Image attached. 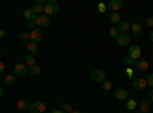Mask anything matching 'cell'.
I'll return each instance as SVG.
<instances>
[{"instance_id": "10", "label": "cell", "mask_w": 153, "mask_h": 113, "mask_svg": "<svg viewBox=\"0 0 153 113\" xmlns=\"http://www.w3.org/2000/svg\"><path fill=\"white\" fill-rule=\"evenodd\" d=\"M106 6H107V9H110L112 12H117V11L123 9L124 2H123V0H110V2H107Z\"/></svg>"}, {"instance_id": "29", "label": "cell", "mask_w": 153, "mask_h": 113, "mask_svg": "<svg viewBox=\"0 0 153 113\" xmlns=\"http://www.w3.org/2000/svg\"><path fill=\"white\" fill-rule=\"evenodd\" d=\"M97 9H98V12H101V14H104V12L107 11V6H106L104 3H98Z\"/></svg>"}, {"instance_id": "17", "label": "cell", "mask_w": 153, "mask_h": 113, "mask_svg": "<svg viewBox=\"0 0 153 113\" xmlns=\"http://www.w3.org/2000/svg\"><path fill=\"white\" fill-rule=\"evenodd\" d=\"M23 17L26 18V20H28V23H29V21H35V18H37V14H35V12L32 11V8H26V9L23 11Z\"/></svg>"}, {"instance_id": "23", "label": "cell", "mask_w": 153, "mask_h": 113, "mask_svg": "<svg viewBox=\"0 0 153 113\" xmlns=\"http://www.w3.org/2000/svg\"><path fill=\"white\" fill-rule=\"evenodd\" d=\"M60 110H61V112H65V113H71L74 109H72V106H71L69 103L61 101V103H60Z\"/></svg>"}, {"instance_id": "6", "label": "cell", "mask_w": 153, "mask_h": 113, "mask_svg": "<svg viewBox=\"0 0 153 113\" xmlns=\"http://www.w3.org/2000/svg\"><path fill=\"white\" fill-rule=\"evenodd\" d=\"M28 112L29 113H45L46 112V104L43 101H35V103L31 104Z\"/></svg>"}, {"instance_id": "2", "label": "cell", "mask_w": 153, "mask_h": 113, "mask_svg": "<svg viewBox=\"0 0 153 113\" xmlns=\"http://www.w3.org/2000/svg\"><path fill=\"white\" fill-rule=\"evenodd\" d=\"M146 87H147V80L144 77H141V75H138V78H135L132 81V89L135 92H143Z\"/></svg>"}, {"instance_id": "18", "label": "cell", "mask_w": 153, "mask_h": 113, "mask_svg": "<svg viewBox=\"0 0 153 113\" xmlns=\"http://www.w3.org/2000/svg\"><path fill=\"white\" fill-rule=\"evenodd\" d=\"M43 8H45V0H37L32 6V11L37 16H40V12H43Z\"/></svg>"}, {"instance_id": "7", "label": "cell", "mask_w": 153, "mask_h": 113, "mask_svg": "<svg viewBox=\"0 0 153 113\" xmlns=\"http://www.w3.org/2000/svg\"><path fill=\"white\" fill-rule=\"evenodd\" d=\"M29 37H31V41H32V43H37V44H38V43L43 40V29L35 28L34 31L29 32Z\"/></svg>"}, {"instance_id": "20", "label": "cell", "mask_w": 153, "mask_h": 113, "mask_svg": "<svg viewBox=\"0 0 153 113\" xmlns=\"http://www.w3.org/2000/svg\"><path fill=\"white\" fill-rule=\"evenodd\" d=\"M109 20H110V23H113V24H118V23L121 21V16H120V12H110Z\"/></svg>"}, {"instance_id": "38", "label": "cell", "mask_w": 153, "mask_h": 113, "mask_svg": "<svg viewBox=\"0 0 153 113\" xmlns=\"http://www.w3.org/2000/svg\"><path fill=\"white\" fill-rule=\"evenodd\" d=\"M149 40H150V43H153V31L150 32V37H149Z\"/></svg>"}, {"instance_id": "25", "label": "cell", "mask_w": 153, "mask_h": 113, "mask_svg": "<svg viewBox=\"0 0 153 113\" xmlns=\"http://www.w3.org/2000/svg\"><path fill=\"white\" fill-rule=\"evenodd\" d=\"M40 73H42V67L38 66V64H35V66L29 67V75H32V77H38Z\"/></svg>"}, {"instance_id": "3", "label": "cell", "mask_w": 153, "mask_h": 113, "mask_svg": "<svg viewBox=\"0 0 153 113\" xmlns=\"http://www.w3.org/2000/svg\"><path fill=\"white\" fill-rule=\"evenodd\" d=\"M34 23H35V26L40 28V29L49 28V26H51V17H48V16H45V14H40V16H37V18H35Z\"/></svg>"}, {"instance_id": "33", "label": "cell", "mask_w": 153, "mask_h": 113, "mask_svg": "<svg viewBox=\"0 0 153 113\" xmlns=\"http://www.w3.org/2000/svg\"><path fill=\"white\" fill-rule=\"evenodd\" d=\"M146 80H147V86L153 87V73H150V75H149V77H147Z\"/></svg>"}, {"instance_id": "21", "label": "cell", "mask_w": 153, "mask_h": 113, "mask_svg": "<svg viewBox=\"0 0 153 113\" xmlns=\"http://www.w3.org/2000/svg\"><path fill=\"white\" fill-rule=\"evenodd\" d=\"M16 83H17V77L14 73H12V75H6V77H5V84L6 86H16Z\"/></svg>"}, {"instance_id": "14", "label": "cell", "mask_w": 153, "mask_h": 113, "mask_svg": "<svg viewBox=\"0 0 153 113\" xmlns=\"http://www.w3.org/2000/svg\"><path fill=\"white\" fill-rule=\"evenodd\" d=\"M130 21H127V20H121L118 24H117V29H118V32L120 34H126L127 31H129L130 29Z\"/></svg>"}, {"instance_id": "35", "label": "cell", "mask_w": 153, "mask_h": 113, "mask_svg": "<svg viewBox=\"0 0 153 113\" xmlns=\"http://www.w3.org/2000/svg\"><path fill=\"white\" fill-rule=\"evenodd\" d=\"M147 98H149V101H150V103L153 104V89H152V90L149 92V96H147Z\"/></svg>"}, {"instance_id": "41", "label": "cell", "mask_w": 153, "mask_h": 113, "mask_svg": "<svg viewBox=\"0 0 153 113\" xmlns=\"http://www.w3.org/2000/svg\"><path fill=\"white\" fill-rule=\"evenodd\" d=\"M136 113H141V112H136Z\"/></svg>"}, {"instance_id": "22", "label": "cell", "mask_w": 153, "mask_h": 113, "mask_svg": "<svg viewBox=\"0 0 153 113\" xmlns=\"http://www.w3.org/2000/svg\"><path fill=\"white\" fill-rule=\"evenodd\" d=\"M130 29H132V32H133L135 35H138V34L143 32V24H141V23H132V24H130Z\"/></svg>"}, {"instance_id": "16", "label": "cell", "mask_w": 153, "mask_h": 113, "mask_svg": "<svg viewBox=\"0 0 153 113\" xmlns=\"http://www.w3.org/2000/svg\"><path fill=\"white\" fill-rule=\"evenodd\" d=\"M26 49H28V55H32V57H35L38 52H40V47H38V44H37V43H32V41L28 43Z\"/></svg>"}, {"instance_id": "32", "label": "cell", "mask_w": 153, "mask_h": 113, "mask_svg": "<svg viewBox=\"0 0 153 113\" xmlns=\"http://www.w3.org/2000/svg\"><path fill=\"white\" fill-rule=\"evenodd\" d=\"M146 24H147L149 28H153V16H150V17L146 18Z\"/></svg>"}, {"instance_id": "31", "label": "cell", "mask_w": 153, "mask_h": 113, "mask_svg": "<svg viewBox=\"0 0 153 113\" xmlns=\"http://www.w3.org/2000/svg\"><path fill=\"white\" fill-rule=\"evenodd\" d=\"M126 73H127V77H129V78H133L135 69H133V67H127V69H126Z\"/></svg>"}, {"instance_id": "37", "label": "cell", "mask_w": 153, "mask_h": 113, "mask_svg": "<svg viewBox=\"0 0 153 113\" xmlns=\"http://www.w3.org/2000/svg\"><path fill=\"white\" fill-rule=\"evenodd\" d=\"M3 37H5V31L0 29V38H3Z\"/></svg>"}, {"instance_id": "9", "label": "cell", "mask_w": 153, "mask_h": 113, "mask_svg": "<svg viewBox=\"0 0 153 113\" xmlns=\"http://www.w3.org/2000/svg\"><path fill=\"white\" fill-rule=\"evenodd\" d=\"M135 72L138 73V72H146L147 69H149V60H146V58H139L138 61H136V64H135Z\"/></svg>"}, {"instance_id": "13", "label": "cell", "mask_w": 153, "mask_h": 113, "mask_svg": "<svg viewBox=\"0 0 153 113\" xmlns=\"http://www.w3.org/2000/svg\"><path fill=\"white\" fill-rule=\"evenodd\" d=\"M115 98H117L118 101H127V99H129V92H127V89L120 87V89L115 90Z\"/></svg>"}, {"instance_id": "26", "label": "cell", "mask_w": 153, "mask_h": 113, "mask_svg": "<svg viewBox=\"0 0 153 113\" xmlns=\"http://www.w3.org/2000/svg\"><path fill=\"white\" fill-rule=\"evenodd\" d=\"M124 64H126V67H135L136 61H135V60H132L129 55H127V57H124Z\"/></svg>"}, {"instance_id": "12", "label": "cell", "mask_w": 153, "mask_h": 113, "mask_svg": "<svg viewBox=\"0 0 153 113\" xmlns=\"http://www.w3.org/2000/svg\"><path fill=\"white\" fill-rule=\"evenodd\" d=\"M152 109V103L149 101V98H144L139 101V106H138V112H141V113H149Z\"/></svg>"}, {"instance_id": "11", "label": "cell", "mask_w": 153, "mask_h": 113, "mask_svg": "<svg viewBox=\"0 0 153 113\" xmlns=\"http://www.w3.org/2000/svg\"><path fill=\"white\" fill-rule=\"evenodd\" d=\"M117 43H118V46H123V47L130 46V43H132V37H130V35H127V34H120V35H118V38H117Z\"/></svg>"}, {"instance_id": "5", "label": "cell", "mask_w": 153, "mask_h": 113, "mask_svg": "<svg viewBox=\"0 0 153 113\" xmlns=\"http://www.w3.org/2000/svg\"><path fill=\"white\" fill-rule=\"evenodd\" d=\"M91 80L95 81V83H103L106 81V72L104 70H101V69H95L92 73H91Z\"/></svg>"}, {"instance_id": "24", "label": "cell", "mask_w": 153, "mask_h": 113, "mask_svg": "<svg viewBox=\"0 0 153 113\" xmlns=\"http://www.w3.org/2000/svg\"><path fill=\"white\" fill-rule=\"evenodd\" d=\"M112 89H113V84H112L109 80H106V81L101 83V90H103V92H110Z\"/></svg>"}, {"instance_id": "30", "label": "cell", "mask_w": 153, "mask_h": 113, "mask_svg": "<svg viewBox=\"0 0 153 113\" xmlns=\"http://www.w3.org/2000/svg\"><path fill=\"white\" fill-rule=\"evenodd\" d=\"M109 32H110V35L113 37V38H115V40H117V38H118V35H120V32H118V29H117V26H115V28H112V29H110Z\"/></svg>"}, {"instance_id": "40", "label": "cell", "mask_w": 153, "mask_h": 113, "mask_svg": "<svg viewBox=\"0 0 153 113\" xmlns=\"http://www.w3.org/2000/svg\"><path fill=\"white\" fill-rule=\"evenodd\" d=\"M71 113H81V112H80V110H75V109H74V110H72Z\"/></svg>"}, {"instance_id": "8", "label": "cell", "mask_w": 153, "mask_h": 113, "mask_svg": "<svg viewBox=\"0 0 153 113\" xmlns=\"http://www.w3.org/2000/svg\"><path fill=\"white\" fill-rule=\"evenodd\" d=\"M141 55H143V51H141V47H139V46H130L129 47V57L132 60L138 61L139 58H143Z\"/></svg>"}, {"instance_id": "19", "label": "cell", "mask_w": 153, "mask_h": 113, "mask_svg": "<svg viewBox=\"0 0 153 113\" xmlns=\"http://www.w3.org/2000/svg\"><path fill=\"white\" fill-rule=\"evenodd\" d=\"M19 37H20V41H22V44H23V46H28V43H29V40H31L29 32H28V31H22Z\"/></svg>"}, {"instance_id": "15", "label": "cell", "mask_w": 153, "mask_h": 113, "mask_svg": "<svg viewBox=\"0 0 153 113\" xmlns=\"http://www.w3.org/2000/svg\"><path fill=\"white\" fill-rule=\"evenodd\" d=\"M16 107H17L19 110H29V107H31V103L28 101V99H25V98H20V99H17Z\"/></svg>"}, {"instance_id": "4", "label": "cell", "mask_w": 153, "mask_h": 113, "mask_svg": "<svg viewBox=\"0 0 153 113\" xmlns=\"http://www.w3.org/2000/svg\"><path fill=\"white\" fill-rule=\"evenodd\" d=\"M29 73V67L25 64V63H17L14 66V75L19 78V77H25V75Z\"/></svg>"}, {"instance_id": "34", "label": "cell", "mask_w": 153, "mask_h": 113, "mask_svg": "<svg viewBox=\"0 0 153 113\" xmlns=\"http://www.w3.org/2000/svg\"><path fill=\"white\" fill-rule=\"evenodd\" d=\"M5 69H6L5 63H3V61H0V75H2V73H5Z\"/></svg>"}, {"instance_id": "36", "label": "cell", "mask_w": 153, "mask_h": 113, "mask_svg": "<svg viewBox=\"0 0 153 113\" xmlns=\"http://www.w3.org/2000/svg\"><path fill=\"white\" fill-rule=\"evenodd\" d=\"M5 95V89H3V87H0V98H2Z\"/></svg>"}, {"instance_id": "39", "label": "cell", "mask_w": 153, "mask_h": 113, "mask_svg": "<svg viewBox=\"0 0 153 113\" xmlns=\"http://www.w3.org/2000/svg\"><path fill=\"white\" fill-rule=\"evenodd\" d=\"M51 113H65V112H61V110L58 109V110H54V112H51Z\"/></svg>"}, {"instance_id": "28", "label": "cell", "mask_w": 153, "mask_h": 113, "mask_svg": "<svg viewBox=\"0 0 153 113\" xmlns=\"http://www.w3.org/2000/svg\"><path fill=\"white\" fill-rule=\"evenodd\" d=\"M138 107V104H136V101H135V99H127V110H135Z\"/></svg>"}, {"instance_id": "27", "label": "cell", "mask_w": 153, "mask_h": 113, "mask_svg": "<svg viewBox=\"0 0 153 113\" xmlns=\"http://www.w3.org/2000/svg\"><path fill=\"white\" fill-rule=\"evenodd\" d=\"M25 64H26L28 67H32V66H35V57H32V55H28V57H26V60H25Z\"/></svg>"}, {"instance_id": "1", "label": "cell", "mask_w": 153, "mask_h": 113, "mask_svg": "<svg viewBox=\"0 0 153 113\" xmlns=\"http://www.w3.org/2000/svg\"><path fill=\"white\" fill-rule=\"evenodd\" d=\"M58 3L55 2V0H45V8H43V12H45V16L48 17H54L58 14Z\"/></svg>"}]
</instances>
